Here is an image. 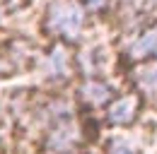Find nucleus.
Instances as JSON below:
<instances>
[{"label": "nucleus", "instance_id": "nucleus-5", "mask_svg": "<svg viewBox=\"0 0 157 154\" xmlns=\"http://www.w3.org/2000/svg\"><path fill=\"white\" fill-rule=\"evenodd\" d=\"M136 82L140 84V89L145 94H157V58L155 60H145L140 63V68L136 70Z\"/></svg>", "mask_w": 157, "mask_h": 154}, {"label": "nucleus", "instance_id": "nucleus-3", "mask_svg": "<svg viewBox=\"0 0 157 154\" xmlns=\"http://www.w3.org/2000/svg\"><path fill=\"white\" fill-rule=\"evenodd\" d=\"M78 96L87 104V106H106L114 101V89L104 82V79H87L78 89Z\"/></svg>", "mask_w": 157, "mask_h": 154}, {"label": "nucleus", "instance_id": "nucleus-1", "mask_svg": "<svg viewBox=\"0 0 157 154\" xmlns=\"http://www.w3.org/2000/svg\"><path fill=\"white\" fill-rule=\"evenodd\" d=\"M82 24H85V12H82V5L78 0H53L48 5L46 27L51 34L73 41L80 36Z\"/></svg>", "mask_w": 157, "mask_h": 154}, {"label": "nucleus", "instance_id": "nucleus-7", "mask_svg": "<svg viewBox=\"0 0 157 154\" xmlns=\"http://www.w3.org/2000/svg\"><path fill=\"white\" fill-rule=\"evenodd\" d=\"M82 5H87V7H92V10H101V7L106 5V0H82Z\"/></svg>", "mask_w": 157, "mask_h": 154}, {"label": "nucleus", "instance_id": "nucleus-4", "mask_svg": "<svg viewBox=\"0 0 157 154\" xmlns=\"http://www.w3.org/2000/svg\"><path fill=\"white\" fill-rule=\"evenodd\" d=\"M128 53H131L133 60H147L150 56H157V24H152L150 29H145L131 43Z\"/></svg>", "mask_w": 157, "mask_h": 154}, {"label": "nucleus", "instance_id": "nucleus-2", "mask_svg": "<svg viewBox=\"0 0 157 154\" xmlns=\"http://www.w3.org/2000/svg\"><path fill=\"white\" fill-rule=\"evenodd\" d=\"M138 111H140V94H123L109 104L106 116H109V123L114 125H128L133 123Z\"/></svg>", "mask_w": 157, "mask_h": 154}, {"label": "nucleus", "instance_id": "nucleus-6", "mask_svg": "<svg viewBox=\"0 0 157 154\" xmlns=\"http://www.w3.org/2000/svg\"><path fill=\"white\" fill-rule=\"evenodd\" d=\"M111 154H136L126 142H114V149H111Z\"/></svg>", "mask_w": 157, "mask_h": 154}]
</instances>
